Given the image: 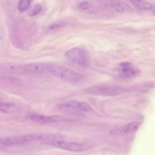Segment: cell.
<instances>
[{
    "instance_id": "1",
    "label": "cell",
    "mask_w": 155,
    "mask_h": 155,
    "mask_svg": "<svg viewBox=\"0 0 155 155\" xmlns=\"http://www.w3.org/2000/svg\"><path fill=\"white\" fill-rule=\"evenodd\" d=\"M1 68L15 73L28 74L42 73L46 70V64L35 63L24 64H4L0 65Z\"/></svg>"
},
{
    "instance_id": "2",
    "label": "cell",
    "mask_w": 155,
    "mask_h": 155,
    "mask_svg": "<svg viewBox=\"0 0 155 155\" xmlns=\"http://www.w3.org/2000/svg\"><path fill=\"white\" fill-rule=\"evenodd\" d=\"M57 137L56 134H31L8 137L1 140L0 143L6 145H16L32 141L55 139Z\"/></svg>"
},
{
    "instance_id": "3",
    "label": "cell",
    "mask_w": 155,
    "mask_h": 155,
    "mask_svg": "<svg viewBox=\"0 0 155 155\" xmlns=\"http://www.w3.org/2000/svg\"><path fill=\"white\" fill-rule=\"evenodd\" d=\"M46 70L54 76L71 83H77L81 78L80 74L58 64H46Z\"/></svg>"
},
{
    "instance_id": "4",
    "label": "cell",
    "mask_w": 155,
    "mask_h": 155,
    "mask_svg": "<svg viewBox=\"0 0 155 155\" xmlns=\"http://www.w3.org/2000/svg\"><path fill=\"white\" fill-rule=\"evenodd\" d=\"M41 143L45 145L74 152L87 150L92 147L91 145L88 144L68 142L56 139L44 140L41 142Z\"/></svg>"
},
{
    "instance_id": "5",
    "label": "cell",
    "mask_w": 155,
    "mask_h": 155,
    "mask_svg": "<svg viewBox=\"0 0 155 155\" xmlns=\"http://www.w3.org/2000/svg\"><path fill=\"white\" fill-rule=\"evenodd\" d=\"M66 56L71 60L81 67H85L88 63V57L86 52L79 48H74L68 51Z\"/></svg>"
},
{
    "instance_id": "6",
    "label": "cell",
    "mask_w": 155,
    "mask_h": 155,
    "mask_svg": "<svg viewBox=\"0 0 155 155\" xmlns=\"http://www.w3.org/2000/svg\"><path fill=\"white\" fill-rule=\"evenodd\" d=\"M29 117L32 121L41 123L67 122L72 120L68 118L60 115L47 116L35 113L31 114Z\"/></svg>"
},
{
    "instance_id": "7",
    "label": "cell",
    "mask_w": 155,
    "mask_h": 155,
    "mask_svg": "<svg viewBox=\"0 0 155 155\" xmlns=\"http://www.w3.org/2000/svg\"><path fill=\"white\" fill-rule=\"evenodd\" d=\"M123 88L119 86H95L87 89V93L91 94H115L122 92Z\"/></svg>"
},
{
    "instance_id": "8",
    "label": "cell",
    "mask_w": 155,
    "mask_h": 155,
    "mask_svg": "<svg viewBox=\"0 0 155 155\" xmlns=\"http://www.w3.org/2000/svg\"><path fill=\"white\" fill-rule=\"evenodd\" d=\"M121 71L120 77L124 78H130L136 76L138 74V71L133 68L129 62H124L120 64Z\"/></svg>"
},
{
    "instance_id": "9",
    "label": "cell",
    "mask_w": 155,
    "mask_h": 155,
    "mask_svg": "<svg viewBox=\"0 0 155 155\" xmlns=\"http://www.w3.org/2000/svg\"><path fill=\"white\" fill-rule=\"evenodd\" d=\"M140 124L138 122H133L126 126L122 129L123 134L131 133L136 131L140 126Z\"/></svg>"
},
{
    "instance_id": "10",
    "label": "cell",
    "mask_w": 155,
    "mask_h": 155,
    "mask_svg": "<svg viewBox=\"0 0 155 155\" xmlns=\"http://www.w3.org/2000/svg\"><path fill=\"white\" fill-rule=\"evenodd\" d=\"M14 106L10 104L5 103L0 101V110L5 112H8L12 111Z\"/></svg>"
},
{
    "instance_id": "11",
    "label": "cell",
    "mask_w": 155,
    "mask_h": 155,
    "mask_svg": "<svg viewBox=\"0 0 155 155\" xmlns=\"http://www.w3.org/2000/svg\"><path fill=\"white\" fill-rule=\"evenodd\" d=\"M31 0H20L18 4V9L20 12L26 9L29 6Z\"/></svg>"
},
{
    "instance_id": "12",
    "label": "cell",
    "mask_w": 155,
    "mask_h": 155,
    "mask_svg": "<svg viewBox=\"0 0 155 155\" xmlns=\"http://www.w3.org/2000/svg\"><path fill=\"white\" fill-rule=\"evenodd\" d=\"M116 10L119 12H124L128 11L130 10L129 6L123 2H119L115 6Z\"/></svg>"
},
{
    "instance_id": "13",
    "label": "cell",
    "mask_w": 155,
    "mask_h": 155,
    "mask_svg": "<svg viewBox=\"0 0 155 155\" xmlns=\"http://www.w3.org/2000/svg\"><path fill=\"white\" fill-rule=\"evenodd\" d=\"M41 6L39 4L35 5L29 12L28 15L30 16H33L36 15L40 11Z\"/></svg>"
},
{
    "instance_id": "14",
    "label": "cell",
    "mask_w": 155,
    "mask_h": 155,
    "mask_svg": "<svg viewBox=\"0 0 155 155\" xmlns=\"http://www.w3.org/2000/svg\"><path fill=\"white\" fill-rule=\"evenodd\" d=\"M90 7L89 3L87 1H84L81 2L79 6V9L85 10L88 8Z\"/></svg>"
},
{
    "instance_id": "15",
    "label": "cell",
    "mask_w": 155,
    "mask_h": 155,
    "mask_svg": "<svg viewBox=\"0 0 155 155\" xmlns=\"http://www.w3.org/2000/svg\"><path fill=\"white\" fill-rule=\"evenodd\" d=\"M65 24L64 23L61 22L59 23L52 25L49 27V29L50 30H54L64 26Z\"/></svg>"
},
{
    "instance_id": "16",
    "label": "cell",
    "mask_w": 155,
    "mask_h": 155,
    "mask_svg": "<svg viewBox=\"0 0 155 155\" xmlns=\"http://www.w3.org/2000/svg\"><path fill=\"white\" fill-rule=\"evenodd\" d=\"M153 7L152 5L147 2L144 3L143 5V9L146 10H150Z\"/></svg>"
},
{
    "instance_id": "17",
    "label": "cell",
    "mask_w": 155,
    "mask_h": 155,
    "mask_svg": "<svg viewBox=\"0 0 155 155\" xmlns=\"http://www.w3.org/2000/svg\"><path fill=\"white\" fill-rule=\"evenodd\" d=\"M1 99V97L0 96V101Z\"/></svg>"
},
{
    "instance_id": "18",
    "label": "cell",
    "mask_w": 155,
    "mask_h": 155,
    "mask_svg": "<svg viewBox=\"0 0 155 155\" xmlns=\"http://www.w3.org/2000/svg\"><path fill=\"white\" fill-rule=\"evenodd\" d=\"M137 0L140 1V0Z\"/></svg>"
},
{
    "instance_id": "19",
    "label": "cell",
    "mask_w": 155,
    "mask_h": 155,
    "mask_svg": "<svg viewBox=\"0 0 155 155\" xmlns=\"http://www.w3.org/2000/svg\"><path fill=\"white\" fill-rule=\"evenodd\" d=\"M0 38H1V37H0Z\"/></svg>"
}]
</instances>
